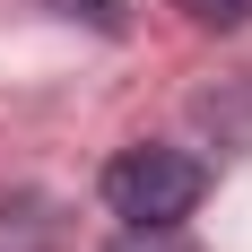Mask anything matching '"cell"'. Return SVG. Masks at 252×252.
Returning <instances> with one entry per match:
<instances>
[{
    "instance_id": "7a4b0ae2",
    "label": "cell",
    "mask_w": 252,
    "mask_h": 252,
    "mask_svg": "<svg viewBox=\"0 0 252 252\" xmlns=\"http://www.w3.org/2000/svg\"><path fill=\"white\" fill-rule=\"evenodd\" d=\"M174 9H183L191 26H209V35H235V26L252 18V0H174Z\"/></svg>"
},
{
    "instance_id": "277c9868",
    "label": "cell",
    "mask_w": 252,
    "mask_h": 252,
    "mask_svg": "<svg viewBox=\"0 0 252 252\" xmlns=\"http://www.w3.org/2000/svg\"><path fill=\"white\" fill-rule=\"evenodd\" d=\"M113 252H183V244H174V226H130Z\"/></svg>"
},
{
    "instance_id": "3957f363",
    "label": "cell",
    "mask_w": 252,
    "mask_h": 252,
    "mask_svg": "<svg viewBox=\"0 0 252 252\" xmlns=\"http://www.w3.org/2000/svg\"><path fill=\"white\" fill-rule=\"evenodd\" d=\"M61 18H87L96 35H122V0H52Z\"/></svg>"
},
{
    "instance_id": "6da1fadb",
    "label": "cell",
    "mask_w": 252,
    "mask_h": 252,
    "mask_svg": "<svg viewBox=\"0 0 252 252\" xmlns=\"http://www.w3.org/2000/svg\"><path fill=\"white\" fill-rule=\"evenodd\" d=\"M209 200V165L191 148H122L104 165V209L122 218V226H183L191 209Z\"/></svg>"
}]
</instances>
